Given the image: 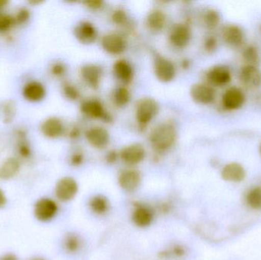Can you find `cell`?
<instances>
[{
  "label": "cell",
  "mask_w": 261,
  "mask_h": 260,
  "mask_svg": "<svg viewBox=\"0 0 261 260\" xmlns=\"http://www.w3.org/2000/svg\"><path fill=\"white\" fill-rule=\"evenodd\" d=\"M173 253H174V254L176 255V256H180L184 255V250L182 247H175L174 250H173Z\"/></svg>",
  "instance_id": "obj_46"
},
{
  "label": "cell",
  "mask_w": 261,
  "mask_h": 260,
  "mask_svg": "<svg viewBox=\"0 0 261 260\" xmlns=\"http://www.w3.org/2000/svg\"><path fill=\"white\" fill-rule=\"evenodd\" d=\"M29 18H30L29 11L26 9H21L17 12L16 15L14 18V21H15V22L19 23V24H23V23L26 22L29 19Z\"/></svg>",
  "instance_id": "obj_36"
},
{
  "label": "cell",
  "mask_w": 261,
  "mask_h": 260,
  "mask_svg": "<svg viewBox=\"0 0 261 260\" xmlns=\"http://www.w3.org/2000/svg\"><path fill=\"white\" fill-rule=\"evenodd\" d=\"M1 112L3 116L2 117L4 119V122H9V121L12 120V118L14 117L15 114V105L12 104V102H9V103L3 104L1 106Z\"/></svg>",
  "instance_id": "obj_31"
},
{
  "label": "cell",
  "mask_w": 261,
  "mask_h": 260,
  "mask_svg": "<svg viewBox=\"0 0 261 260\" xmlns=\"http://www.w3.org/2000/svg\"><path fill=\"white\" fill-rule=\"evenodd\" d=\"M191 31L187 24H176L170 32V42L175 47L184 48L190 43Z\"/></svg>",
  "instance_id": "obj_11"
},
{
  "label": "cell",
  "mask_w": 261,
  "mask_h": 260,
  "mask_svg": "<svg viewBox=\"0 0 261 260\" xmlns=\"http://www.w3.org/2000/svg\"><path fill=\"white\" fill-rule=\"evenodd\" d=\"M158 111L159 105L154 99L150 98L141 99L136 107V119L140 129H144L150 121L158 114Z\"/></svg>",
  "instance_id": "obj_2"
},
{
  "label": "cell",
  "mask_w": 261,
  "mask_h": 260,
  "mask_svg": "<svg viewBox=\"0 0 261 260\" xmlns=\"http://www.w3.org/2000/svg\"><path fill=\"white\" fill-rule=\"evenodd\" d=\"M118 154L115 151H111L107 156V160L110 163H113L117 160Z\"/></svg>",
  "instance_id": "obj_42"
},
{
  "label": "cell",
  "mask_w": 261,
  "mask_h": 260,
  "mask_svg": "<svg viewBox=\"0 0 261 260\" xmlns=\"http://www.w3.org/2000/svg\"><path fill=\"white\" fill-rule=\"evenodd\" d=\"M83 160H84V156H83V154H79V153L73 154L71 159H70L71 164L76 166H80L83 163Z\"/></svg>",
  "instance_id": "obj_41"
},
{
  "label": "cell",
  "mask_w": 261,
  "mask_h": 260,
  "mask_svg": "<svg viewBox=\"0 0 261 260\" xmlns=\"http://www.w3.org/2000/svg\"><path fill=\"white\" fill-rule=\"evenodd\" d=\"M74 35L82 44H90L96 41L98 32L93 24L88 21H83L75 27Z\"/></svg>",
  "instance_id": "obj_9"
},
{
  "label": "cell",
  "mask_w": 261,
  "mask_h": 260,
  "mask_svg": "<svg viewBox=\"0 0 261 260\" xmlns=\"http://www.w3.org/2000/svg\"><path fill=\"white\" fill-rule=\"evenodd\" d=\"M120 157L126 164L136 165L144 160L145 151L141 145L135 143L123 148L121 151Z\"/></svg>",
  "instance_id": "obj_14"
},
{
  "label": "cell",
  "mask_w": 261,
  "mask_h": 260,
  "mask_svg": "<svg viewBox=\"0 0 261 260\" xmlns=\"http://www.w3.org/2000/svg\"><path fill=\"white\" fill-rule=\"evenodd\" d=\"M102 46L110 54H120L125 50V41L117 34H110L102 38Z\"/></svg>",
  "instance_id": "obj_15"
},
{
  "label": "cell",
  "mask_w": 261,
  "mask_h": 260,
  "mask_svg": "<svg viewBox=\"0 0 261 260\" xmlns=\"http://www.w3.org/2000/svg\"><path fill=\"white\" fill-rule=\"evenodd\" d=\"M114 72L118 79L123 83L129 84L133 78V70L127 61H118L114 64Z\"/></svg>",
  "instance_id": "obj_24"
},
{
  "label": "cell",
  "mask_w": 261,
  "mask_h": 260,
  "mask_svg": "<svg viewBox=\"0 0 261 260\" xmlns=\"http://www.w3.org/2000/svg\"><path fill=\"white\" fill-rule=\"evenodd\" d=\"M63 91H64V96L66 98L70 99V100H76L79 98L80 93L78 91L76 87L73 86V85L67 83L64 85L63 88Z\"/></svg>",
  "instance_id": "obj_33"
},
{
  "label": "cell",
  "mask_w": 261,
  "mask_h": 260,
  "mask_svg": "<svg viewBox=\"0 0 261 260\" xmlns=\"http://www.w3.org/2000/svg\"><path fill=\"white\" fill-rule=\"evenodd\" d=\"M147 27L153 32H159L164 28L166 24V15L160 10H153L149 13L147 18Z\"/></svg>",
  "instance_id": "obj_25"
},
{
  "label": "cell",
  "mask_w": 261,
  "mask_h": 260,
  "mask_svg": "<svg viewBox=\"0 0 261 260\" xmlns=\"http://www.w3.org/2000/svg\"><path fill=\"white\" fill-rule=\"evenodd\" d=\"M81 75L87 85L93 89H97L100 82L102 70L97 66L87 64L81 69Z\"/></svg>",
  "instance_id": "obj_20"
},
{
  "label": "cell",
  "mask_w": 261,
  "mask_h": 260,
  "mask_svg": "<svg viewBox=\"0 0 261 260\" xmlns=\"http://www.w3.org/2000/svg\"><path fill=\"white\" fill-rule=\"evenodd\" d=\"M260 154H261V145H260Z\"/></svg>",
  "instance_id": "obj_50"
},
{
  "label": "cell",
  "mask_w": 261,
  "mask_h": 260,
  "mask_svg": "<svg viewBox=\"0 0 261 260\" xmlns=\"http://www.w3.org/2000/svg\"><path fill=\"white\" fill-rule=\"evenodd\" d=\"M204 24L208 29H214L217 27L220 21V15L217 11L214 9H208L204 14Z\"/></svg>",
  "instance_id": "obj_27"
},
{
  "label": "cell",
  "mask_w": 261,
  "mask_h": 260,
  "mask_svg": "<svg viewBox=\"0 0 261 260\" xmlns=\"http://www.w3.org/2000/svg\"><path fill=\"white\" fill-rule=\"evenodd\" d=\"M65 66L61 63H56L51 67L52 74L56 76H61L65 73Z\"/></svg>",
  "instance_id": "obj_39"
},
{
  "label": "cell",
  "mask_w": 261,
  "mask_h": 260,
  "mask_svg": "<svg viewBox=\"0 0 261 260\" xmlns=\"http://www.w3.org/2000/svg\"><path fill=\"white\" fill-rule=\"evenodd\" d=\"M176 128L170 123H164L153 128L150 135V143L158 153L170 149L176 140Z\"/></svg>",
  "instance_id": "obj_1"
},
{
  "label": "cell",
  "mask_w": 261,
  "mask_h": 260,
  "mask_svg": "<svg viewBox=\"0 0 261 260\" xmlns=\"http://www.w3.org/2000/svg\"><path fill=\"white\" fill-rule=\"evenodd\" d=\"M240 80L248 88H258L261 85V71L256 66H245L240 72Z\"/></svg>",
  "instance_id": "obj_10"
},
{
  "label": "cell",
  "mask_w": 261,
  "mask_h": 260,
  "mask_svg": "<svg viewBox=\"0 0 261 260\" xmlns=\"http://www.w3.org/2000/svg\"><path fill=\"white\" fill-rule=\"evenodd\" d=\"M20 163L15 158H9L0 166V180H9L18 174Z\"/></svg>",
  "instance_id": "obj_23"
},
{
  "label": "cell",
  "mask_w": 261,
  "mask_h": 260,
  "mask_svg": "<svg viewBox=\"0 0 261 260\" xmlns=\"http://www.w3.org/2000/svg\"><path fill=\"white\" fill-rule=\"evenodd\" d=\"M242 56L248 65L256 66L258 64L260 57H259L258 51L253 46H248L244 50Z\"/></svg>",
  "instance_id": "obj_28"
},
{
  "label": "cell",
  "mask_w": 261,
  "mask_h": 260,
  "mask_svg": "<svg viewBox=\"0 0 261 260\" xmlns=\"http://www.w3.org/2000/svg\"><path fill=\"white\" fill-rule=\"evenodd\" d=\"M204 47L205 50L208 52L214 51L217 47V41L214 37H208L205 39V43H204Z\"/></svg>",
  "instance_id": "obj_37"
},
{
  "label": "cell",
  "mask_w": 261,
  "mask_h": 260,
  "mask_svg": "<svg viewBox=\"0 0 261 260\" xmlns=\"http://www.w3.org/2000/svg\"><path fill=\"white\" fill-rule=\"evenodd\" d=\"M22 95L26 100L31 102H38L44 99L46 90L41 82L32 81L24 85Z\"/></svg>",
  "instance_id": "obj_17"
},
{
  "label": "cell",
  "mask_w": 261,
  "mask_h": 260,
  "mask_svg": "<svg viewBox=\"0 0 261 260\" xmlns=\"http://www.w3.org/2000/svg\"><path fill=\"white\" fill-rule=\"evenodd\" d=\"M32 260H45L44 259H43V258H35V259H32Z\"/></svg>",
  "instance_id": "obj_49"
},
{
  "label": "cell",
  "mask_w": 261,
  "mask_h": 260,
  "mask_svg": "<svg viewBox=\"0 0 261 260\" xmlns=\"http://www.w3.org/2000/svg\"><path fill=\"white\" fill-rule=\"evenodd\" d=\"M41 132L49 138H58L64 132V125L58 118H49L43 122L41 127Z\"/></svg>",
  "instance_id": "obj_19"
},
{
  "label": "cell",
  "mask_w": 261,
  "mask_h": 260,
  "mask_svg": "<svg viewBox=\"0 0 261 260\" xmlns=\"http://www.w3.org/2000/svg\"><path fill=\"white\" fill-rule=\"evenodd\" d=\"M14 23H15L14 18L10 15L0 14V32L9 30Z\"/></svg>",
  "instance_id": "obj_34"
},
{
  "label": "cell",
  "mask_w": 261,
  "mask_h": 260,
  "mask_svg": "<svg viewBox=\"0 0 261 260\" xmlns=\"http://www.w3.org/2000/svg\"><path fill=\"white\" fill-rule=\"evenodd\" d=\"M141 175L137 170L128 169L124 171L119 177V183L121 187L127 192H133L139 186Z\"/></svg>",
  "instance_id": "obj_18"
},
{
  "label": "cell",
  "mask_w": 261,
  "mask_h": 260,
  "mask_svg": "<svg viewBox=\"0 0 261 260\" xmlns=\"http://www.w3.org/2000/svg\"><path fill=\"white\" fill-rule=\"evenodd\" d=\"M78 186L76 182L71 177H64L57 183L55 194L57 198L62 201L73 199L77 193Z\"/></svg>",
  "instance_id": "obj_4"
},
{
  "label": "cell",
  "mask_w": 261,
  "mask_h": 260,
  "mask_svg": "<svg viewBox=\"0 0 261 260\" xmlns=\"http://www.w3.org/2000/svg\"><path fill=\"white\" fill-rule=\"evenodd\" d=\"M84 4L91 9H99L102 7L103 2L101 0H90L84 2Z\"/></svg>",
  "instance_id": "obj_40"
},
{
  "label": "cell",
  "mask_w": 261,
  "mask_h": 260,
  "mask_svg": "<svg viewBox=\"0 0 261 260\" xmlns=\"http://www.w3.org/2000/svg\"><path fill=\"white\" fill-rule=\"evenodd\" d=\"M58 208L56 203L50 198H41L35 203L34 213L35 218L40 221H50L56 215Z\"/></svg>",
  "instance_id": "obj_3"
},
{
  "label": "cell",
  "mask_w": 261,
  "mask_h": 260,
  "mask_svg": "<svg viewBox=\"0 0 261 260\" xmlns=\"http://www.w3.org/2000/svg\"><path fill=\"white\" fill-rule=\"evenodd\" d=\"M206 77L212 85L216 86H224L231 82V70L225 66H215L208 70Z\"/></svg>",
  "instance_id": "obj_8"
},
{
  "label": "cell",
  "mask_w": 261,
  "mask_h": 260,
  "mask_svg": "<svg viewBox=\"0 0 261 260\" xmlns=\"http://www.w3.org/2000/svg\"><path fill=\"white\" fill-rule=\"evenodd\" d=\"M18 152L23 158H28L31 155V149L29 145L24 141L21 142L18 145Z\"/></svg>",
  "instance_id": "obj_38"
},
{
  "label": "cell",
  "mask_w": 261,
  "mask_h": 260,
  "mask_svg": "<svg viewBox=\"0 0 261 260\" xmlns=\"http://www.w3.org/2000/svg\"><path fill=\"white\" fill-rule=\"evenodd\" d=\"M90 207L95 213L102 215V214L106 213L108 210L109 203L107 198L98 195V196L92 198L90 201Z\"/></svg>",
  "instance_id": "obj_26"
},
{
  "label": "cell",
  "mask_w": 261,
  "mask_h": 260,
  "mask_svg": "<svg viewBox=\"0 0 261 260\" xmlns=\"http://www.w3.org/2000/svg\"><path fill=\"white\" fill-rule=\"evenodd\" d=\"M8 4L7 1H4V0H0V9H3L6 5Z\"/></svg>",
  "instance_id": "obj_47"
},
{
  "label": "cell",
  "mask_w": 261,
  "mask_h": 260,
  "mask_svg": "<svg viewBox=\"0 0 261 260\" xmlns=\"http://www.w3.org/2000/svg\"><path fill=\"white\" fill-rule=\"evenodd\" d=\"M222 38L228 45L233 47L242 45L245 38L243 31L236 24H228L222 29Z\"/></svg>",
  "instance_id": "obj_16"
},
{
  "label": "cell",
  "mask_w": 261,
  "mask_h": 260,
  "mask_svg": "<svg viewBox=\"0 0 261 260\" xmlns=\"http://www.w3.org/2000/svg\"><path fill=\"white\" fill-rule=\"evenodd\" d=\"M112 18H113V21L116 24H123L126 22L128 17H127L125 11L122 10V9H117V10L113 12Z\"/></svg>",
  "instance_id": "obj_35"
},
{
  "label": "cell",
  "mask_w": 261,
  "mask_h": 260,
  "mask_svg": "<svg viewBox=\"0 0 261 260\" xmlns=\"http://www.w3.org/2000/svg\"><path fill=\"white\" fill-rule=\"evenodd\" d=\"M130 99L129 91L125 87H119L115 92L114 100L118 106H124L127 105Z\"/></svg>",
  "instance_id": "obj_29"
},
{
  "label": "cell",
  "mask_w": 261,
  "mask_h": 260,
  "mask_svg": "<svg viewBox=\"0 0 261 260\" xmlns=\"http://www.w3.org/2000/svg\"><path fill=\"white\" fill-rule=\"evenodd\" d=\"M64 247L66 250L70 253L76 252L80 247V241L77 237L74 235H68L64 240Z\"/></svg>",
  "instance_id": "obj_32"
},
{
  "label": "cell",
  "mask_w": 261,
  "mask_h": 260,
  "mask_svg": "<svg viewBox=\"0 0 261 260\" xmlns=\"http://www.w3.org/2000/svg\"><path fill=\"white\" fill-rule=\"evenodd\" d=\"M81 109L84 114L93 119H102L107 122L111 121V117L106 113L101 102L96 99L87 100L83 102Z\"/></svg>",
  "instance_id": "obj_12"
},
{
  "label": "cell",
  "mask_w": 261,
  "mask_h": 260,
  "mask_svg": "<svg viewBox=\"0 0 261 260\" xmlns=\"http://www.w3.org/2000/svg\"><path fill=\"white\" fill-rule=\"evenodd\" d=\"M245 175L243 166L237 163H228L222 170V177L226 181L241 182L245 179Z\"/></svg>",
  "instance_id": "obj_21"
},
{
  "label": "cell",
  "mask_w": 261,
  "mask_h": 260,
  "mask_svg": "<svg viewBox=\"0 0 261 260\" xmlns=\"http://www.w3.org/2000/svg\"><path fill=\"white\" fill-rule=\"evenodd\" d=\"M245 95L241 89L231 87L222 96V105L228 110H237L243 106Z\"/></svg>",
  "instance_id": "obj_6"
},
{
  "label": "cell",
  "mask_w": 261,
  "mask_h": 260,
  "mask_svg": "<svg viewBox=\"0 0 261 260\" xmlns=\"http://www.w3.org/2000/svg\"><path fill=\"white\" fill-rule=\"evenodd\" d=\"M69 135H70V137H71V138H77V137H79L80 135L79 129H78V128H73V129H72L71 131H70Z\"/></svg>",
  "instance_id": "obj_45"
},
{
  "label": "cell",
  "mask_w": 261,
  "mask_h": 260,
  "mask_svg": "<svg viewBox=\"0 0 261 260\" xmlns=\"http://www.w3.org/2000/svg\"><path fill=\"white\" fill-rule=\"evenodd\" d=\"M182 67H184V68H187V67H189V61H182Z\"/></svg>",
  "instance_id": "obj_48"
},
{
  "label": "cell",
  "mask_w": 261,
  "mask_h": 260,
  "mask_svg": "<svg viewBox=\"0 0 261 260\" xmlns=\"http://www.w3.org/2000/svg\"><path fill=\"white\" fill-rule=\"evenodd\" d=\"M86 137L89 143L98 149H102L110 142V134L105 128L94 127L86 132Z\"/></svg>",
  "instance_id": "obj_13"
},
{
  "label": "cell",
  "mask_w": 261,
  "mask_h": 260,
  "mask_svg": "<svg viewBox=\"0 0 261 260\" xmlns=\"http://www.w3.org/2000/svg\"><path fill=\"white\" fill-rule=\"evenodd\" d=\"M133 221L137 226L141 227H147L151 223L153 214L150 209L145 206L138 205L133 213Z\"/></svg>",
  "instance_id": "obj_22"
},
{
  "label": "cell",
  "mask_w": 261,
  "mask_h": 260,
  "mask_svg": "<svg viewBox=\"0 0 261 260\" xmlns=\"http://www.w3.org/2000/svg\"><path fill=\"white\" fill-rule=\"evenodd\" d=\"M0 260H18L15 255L12 253H7V254L3 255L0 257Z\"/></svg>",
  "instance_id": "obj_44"
},
{
  "label": "cell",
  "mask_w": 261,
  "mask_h": 260,
  "mask_svg": "<svg viewBox=\"0 0 261 260\" xmlns=\"http://www.w3.org/2000/svg\"><path fill=\"white\" fill-rule=\"evenodd\" d=\"M154 72L158 79L165 82L173 80L176 75V70L173 63L161 56L155 58Z\"/></svg>",
  "instance_id": "obj_5"
},
{
  "label": "cell",
  "mask_w": 261,
  "mask_h": 260,
  "mask_svg": "<svg viewBox=\"0 0 261 260\" xmlns=\"http://www.w3.org/2000/svg\"><path fill=\"white\" fill-rule=\"evenodd\" d=\"M190 94L196 103L202 105H208L214 102L216 96V91L213 87L202 83L193 85L190 90Z\"/></svg>",
  "instance_id": "obj_7"
},
{
  "label": "cell",
  "mask_w": 261,
  "mask_h": 260,
  "mask_svg": "<svg viewBox=\"0 0 261 260\" xmlns=\"http://www.w3.org/2000/svg\"><path fill=\"white\" fill-rule=\"evenodd\" d=\"M247 200L248 205L253 209H261V189L255 188L251 190L248 194Z\"/></svg>",
  "instance_id": "obj_30"
},
{
  "label": "cell",
  "mask_w": 261,
  "mask_h": 260,
  "mask_svg": "<svg viewBox=\"0 0 261 260\" xmlns=\"http://www.w3.org/2000/svg\"><path fill=\"white\" fill-rule=\"evenodd\" d=\"M6 201H7V198H6V195H5L4 192L0 189V209L6 206Z\"/></svg>",
  "instance_id": "obj_43"
}]
</instances>
